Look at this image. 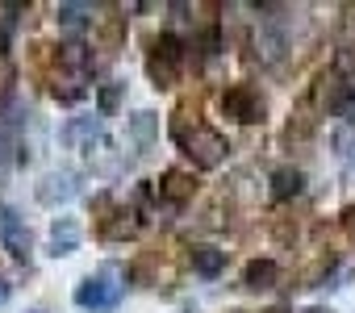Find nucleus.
Masks as SVG:
<instances>
[{
	"label": "nucleus",
	"instance_id": "12",
	"mask_svg": "<svg viewBox=\"0 0 355 313\" xmlns=\"http://www.w3.org/2000/svg\"><path fill=\"white\" fill-rule=\"evenodd\" d=\"M159 197H163V201H171V205H180V201H189V197H193V180H189V176H180V172H167V176H163V184H159Z\"/></svg>",
	"mask_w": 355,
	"mask_h": 313
},
{
	"label": "nucleus",
	"instance_id": "8",
	"mask_svg": "<svg viewBox=\"0 0 355 313\" xmlns=\"http://www.w3.org/2000/svg\"><path fill=\"white\" fill-rule=\"evenodd\" d=\"M155 134H159V117H155L150 109H142V113H134V117H130V142H134V150H138V154H142V150H150Z\"/></svg>",
	"mask_w": 355,
	"mask_h": 313
},
{
	"label": "nucleus",
	"instance_id": "10",
	"mask_svg": "<svg viewBox=\"0 0 355 313\" xmlns=\"http://www.w3.org/2000/svg\"><path fill=\"white\" fill-rule=\"evenodd\" d=\"M193 271L205 276V280L222 276L226 271V251H218V247H193Z\"/></svg>",
	"mask_w": 355,
	"mask_h": 313
},
{
	"label": "nucleus",
	"instance_id": "21",
	"mask_svg": "<svg viewBox=\"0 0 355 313\" xmlns=\"http://www.w3.org/2000/svg\"><path fill=\"white\" fill-rule=\"evenodd\" d=\"M305 313H330V309H305Z\"/></svg>",
	"mask_w": 355,
	"mask_h": 313
},
{
	"label": "nucleus",
	"instance_id": "3",
	"mask_svg": "<svg viewBox=\"0 0 355 313\" xmlns=\"http://www.w3.org/2000/svg\"><path fill=\"white\" fill-rule=\"evenodd\" d=\"M117 301H121V284L113 280L109 267H105L101 276H88V280L76 284V305H80L84 313H113Z\"/></svg>",
	"mask_w": 355,
	"mask_h": 313
},
{
	"label": "nucleus",
	"instance_id": "14",
	"mask_svg": "<svg viewBox=\"0 0 355 313\" xmlns=\"http://www.w3.org/2000/svg\"><path fill=\"white\" fill-rule=\"evenodd\" d=\"M330 113L338 121H355V84H338L330 92Z\"/></svg>",
	"mask_w": 355,
	"mask_h": 313
},
{
	"label": "nucleus",
	"instance_id": "6",
	"mask_svg": "<svg viewBox=\"0 0 355 313\" xmlns=\"http://www.w3.org/2000/svg\"><path fill=\"white\" fill-rule=\"evenodd\" d=\"M34 197H38V205H59V201H71L76 197V176L71 172H46L42 180H38V188H34Z\"/></svg>",
	"mask_w": 355,
	"mask_h": 313
},
{
	"label": "nucleus",
	"instance_id": "15",
	"mask_svg": "<svg viewBox=\"0 0 355 313\" xmlns=\"http://www.w3.org/2000/svg\"><path fill=\"white\" fill-rule=\"evenodd\" d=\"M88 13H92L88 5H59V9H55V17H59V26H63V30H84Z\"/></svg>",
	"mask_w": 355,
	"mask_h": 313
},
{
	"label": "nucleus",
	"instance_id": "16",
	"mask_svg": "<svg viewBox=\"0 0 355 313\" xmlns=\"http://www.w3.org/2000/svg\"><path fill=\"white\" fill-rule=\"evenodd\" d=\"M117 100H121V84H117V80H109V84L101 88V96H96V109L109 117V113L117 109Z\"/></svg>",
	"mask_w": 355,
	"mask_h": 313
},
{
	"label": "nucleus",
	"instance_id": "4",
	"mask_svg": "<svg viewBox=\"0 0 355 313\" xmlns=\"http://www.w3.org/2000/svg\"><path fill=\"white\" fill-rule=\"evenodd\" d=\"M222 113H226V117H234V121H243V125H251V121H259V117H263V100H259V92H255V88L234 84V88H226V92H222Z\"/></svg>",
	"mask_w": 355,
	"mask_h": 313
},
{
	"label": "nucleus",
	"instance_id": "7",
	"mask_svg": "<svg viewBox=\"0 0 355 313\" xmlns=\"http://www.w3.org/2000/svg\"><path fill=\"white\" fill-rule=\"evenodd\" d=\"M80 242H84V226H80L76 217H59V222L51 226V255H55V259L76 255Z\"/></svg>",
	"mask_w": 355,
	"mask_h": 313
},
{
	"label": "nucleus",
	"instance_id": "19",
	"mask_svg": "<svg viewBox=\"0 0 355 313\" xmlns=\"http://www.w3.org/2000/svg\"><path fill=\"white\" fill-rule=\"evenodd\" d=\"M338 67L351 71V67H355V51H343V55H338Z\"/></svg>",
	"mask_w": 355,
	"mask_h": 313
},
{
	"label": "nucleus",
	"instance_id": "9",
	"mask_svg": "<svg viewBox=\"0 0 355 313\" xmlns=\"http://www.w3.org/2000/svg\"><path fill=\"white\" fill-rule=\"evenodd\" d=\"M59 67H67L76 80H84V75H88V67H92L88 46H84V42H63V46H59Z\"/></svg>",
	"mask_w": 355,
	"mask_h": 313
},
{
	"label": "nucleus",
	"instance_id": "18",
	"mask_svg": "<svg viewBox=\"0 0 355 313\" xmlns=\"http://www.w3.org/2000/svg\"><path fill=\"white\" fill-rule=\"evenodd\" d=\"M9 26H13V17H5V21H0V55L9 51Z\"/></svg>",
	"mask_w": 355,
	"mask_h": 313
},
{
	"label": "nucleus",
	"instance_id": "2",
	"mask_svg": "<svg viewBox=\"0 0 355 313\" xmlns=\"http://www.w3.org/2000/svg\"><path fill=\"white\" fill-rule=\"evenodd\" d=\"M180 63H184V42L175 34H159L155 46H150V59H146V71H150L155 88H171L175 75H180Z\"/></svg>",
	"mask_w": 355,
	"mask_h": 313
},
{
	"label": "nucleus",
	"instance_id": "5",
	"mask_svg": "<svg viewBox=\"0 0 355 313\" xmlns=\"http://www.w3.org/2000/svg\"><path fill=\"white\" fill-rule=\"evenodd\" d=\"M0 242H5V251H9L13 259H30V251H34L30 226H26L9 205H0Z\"/></svg>",
	"mask_w": 355,
	"mask_h": 313
},
{
	"label": "nucleus",
	"instance_id": "1",
	"mask_svg": "<svg viewBox=\"0 0 355 313\" xmlns=\"http://www.w3.org/2000/svg\"><path fill=\"white\" fill-rule=\"evenodd\" d=\"M180 138V150L201 168V172H214L222 159H226V138L214 129V125H193V129H175Z\"/></svg>",
	"mask_w": 355,
	"mask_h": 313
},
{
	"label": "nucleus",
	"instance_id": "17",
	"mask_svg": "<svg viewBox=\"0 0 355 313\" xmlns=\"http://www.w3.org/2000/svg\"><path fill=\"white\" fill-rule=\"evenodd\" d=\"M84 92H88V88H84V80H67L63 88H55V96H59L63 105H76V100H84Z\"/></svg>",
	"mask_w": 355,
	"mask_h": 313
},
{
	"label": "nucleus",
	"instance_id": "13",
	"mask_svg": "<svg viewBox=\"0 0 355 313\" xmlns=\"http://www.w3.org/2000/svg\"><path fill=\"white\" fill-rule=\"evenodd\" d=\"M301 184H305V176H301L297 168H280V172L272 176V197H276V201H288V197L301 193Z\"/></svg>",
	"mask_w": 355,
	"mask_h": 313
},
{
	"label": "nucleus",
	"instance_id": "20",
	"mask_svg": "<svg viewBox=\"0 0 355 313\" xmlns=\"http://www.w3.org/2000/svg\"><path fill=\"white\" fill-rule=\"evenodd\" d=\"M9 292H13V284H9V280H0V305L9 301Z\"/></svg>",
	"mask_w": 355,
	"mask_h": 313
},
{
	"label": "nucleus",
	"instance_id": "11",
	"mask_svg": "<svg viewBox=\"0 0 355 313\" xmlns=\"http://www.w3.org/2000/svg\"><path fill=\"white\" fill-rule=\"evenodd\" d=\"M276 280H280V267H276L272 259H251L247 271H243V284L255 288V292H259V288H272Z\"/></svg>",
	"mask_w": 355,
	"mask_h": 313
}]
</instances>
